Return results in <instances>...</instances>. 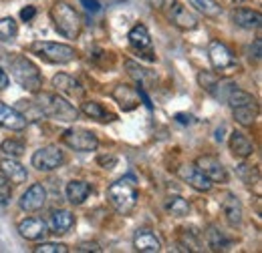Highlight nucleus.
<instances>
[{"instance_id":"f257e3e1","label":"nucleus","mask_w":262,"mask_h":253,"mask_svg":"<svg viewBox=\"0 0 262 253\" xmlns=\"http://www.w3.org/2000/svg\"><path fill=\"white\" fill-rule=\"evenodd\" d=\"M36 98V107L42 113V117L55 119V121H63V123H73L79 119V109L75 105H71L65 96H61L59 93H42L36 91L34 93Z\"/></svg>"},{"instance_id":"f03ea898","label":"nucleus","mask_w":262,"mask_h":253,"mask_svg":"<svg viewBox=\"0 0 262 253\" xmlns=\"http://www.w3.org/2000/svg\"><path fill=\"white\" fill-rule=\"evenodd\" d=\"M107 199L111 203V207L119 213V215H129L137 205V185L135 179L127 175L117 179L115 183L109 185L107 189Z\"/></svg>"},{"instance_id":"7ed1b4c3","label":"nucleus","mask_w":262,"mask_h":253,"mask_svg":"<svg viewBox=\"0 0 262 253\" xmlns=\"http://www.w3.org/2000/svg\"><path fill=\"white\" fill-rule=\"evenodd\" d=\"M8 68H10V74L12 79L27 91L36 93L40 91L42 87V77H40V70L38 66L25 55H12L8 57Z\"/></svg>"},{"instance_id":"20e7f679","label":"nucleus","mask_w":262,"mask_h":253,"mask_svg":"<svg viewBox=\"0 0 262 253\" xmlns=\"http://www.w3.org/2000/svg\"><path fill=\"white\" fill-rule=\"evenodd\" d=\"M51 20L57 32L63 34L65 38H77L83 31V20L79 12L67 2H55L51 6Z\"/></svg>"},{"instance_id":"39448f33","label":"nucleus","mask_w":262,"mask_h":253,"mask_svg":"<svg viewBox=\"0 0 262 253\" xmlns=\"http://www.w3.org/2000/svg\"><path fill=\"white\" fill-rule=\"evenodd\" d=\"M29 50L51 64H69L77 59V50L69 44H63V42L36 40L29 46Z\"/></svg>"},{"instance_id":"423d86ee","label":"nucleus","mask_w":262,"mask_h":253,"mask_svg":"<svg viewBox=\"0 0 262 253\" xmlns=\"http://www.w3.org/2000/svg\"><path fill=\"white\" fill-rule=\"evenodd\" d=\"M61 141L65 143L69 149L79 151V153H91V151H97L99 147L97 135L87 131V129H81V127L67 129L65 133H63V137H61Z\"/></svg>"},{"instance_id":"0eeeda50","label":"nucleus","mask_w":262,"mask_h":253,"mask_svg":"<svg viewBox=\"0 0 262 253\" xmlns=\"http://www.w3.org/2000/svg\"><path fill=\"white\" fill-rule=\"evenodd\" d=\"M31 163L36 171H55L65 163V155L59 147L47 145V147H40L38 151H34Z\"/></svg>"},{"instance_id":"6e6552de","label":"nucleus","mask_w":262,"mask_h":253,"mask_svg":"<svg viewBox=\"0 0 262 253\" xmlns=\"http://www.w3.org/2000/svg\"><path fill=\"white\" fill-rule=\"evenodd\" d=\"M208 57H210V63L214 66V70H218V72H230V70L236 68V59H234V55L230 53V48L222 40L214 38L210 42Z\"/></svg>"},{"instance_id":"1a4fd4ad","label":"nucleus","mask_w":262,"mask_h":253,"mask_svg":"<svg viewBox=\"0 0 262 253\" xmlns=\"http://www.w3.org/2000/svg\"><path fill=\"white\" fill-rule=\"evenodd\" d=\"M127 38H129L131 48L135 53H139V57H143L147 61H156L154 42H151V36H149V31L145 29V24H135L127 34Z\"/></svg>"},{"instance_id":"9d476101","label":"nucleus","mask_w":262,"mask_h":253,"mask_svg":"<svg viewBox=\"0 0 262 253\" xmlns=\"http://www.w3.org/2000/svg\"><path fill=\"white\" fill-rule=\"evenodd\" d=\"M194 165H196L198 169H200L212 183H228V171H226V167L220 163V159L204 155V157H198V161Z\"/></svg>"},{"instance_id":"9b49d317","label":"nucleus","mask_w":262,"mask_h":253,"mask_svg":"<svg viewBox=\"0 0 262 253\" xmlns=\"http://www.w3.org/2000/svg\"><path fill=\"white\" fill-rule=\"evenodd\" d=\"M53 87L57 89V93L65 98H73V100H81L85 96V89L81 87V83L77 79H73L71 74L59 72L53 77Z\"/></svg>"},{"instance_id":"f8f14e48","label":"nucleus","mask_w":262,"mask_h":253,"mask_svg":"<svg viewBox=\"0 0 262 253\" xmlns=\"http://www.w3.org/2000/svg\"><path fill=\"white\" fill-rule=\"evenodd\" d=\"M220 209H222V215H224V219H226L230 227H240L242 225L244 209H242V203L238 201V197L234 193H224L222 195Z\"/></svg>"},{"instance_id":"ddd939ff","label":"nucleus","mask_w":262,"mask_h":253,"mask_svg":"<svg viewBox=\"0 0 262 253\" xmlns=\"http://www.w3.org/2000/svg\"><path fill=\"white\" fill-rule=\"evenodd\" d=\"M47 203V191L40 183H34L29 189L23 193V197L18 199V207L27 213H34L38 209H42Z\"/></svg>"},{"instance_id":"4468645a","label":"nucleus","mask_w":262,"mask_h":253,"mask_svg":"<svg viewBox=\"0 0 262 253\" xmlns=\"http://www.w3.org/2000/svg\"><path fill=\"white\" fill-rule=\"evenodd\" d=\"M178 175L196 191L206 193V191L212 189V181L198 169L196 165H184V167H180V169H178Z\"/></svg>"},{"instance_id":"2eb2a0df","label":"nucleus","mask_w":262,"mask_h":253,"mask_svg":"<svg viewBox=\"0 0 262 253\" xmlns=\"http://www.w3.org/2000/svg\"><path fill=\"white\" fill-rule=\"evenodd\" d=\"M169 20H171L178 29H182V31H194L198 27V16L194 12H190L186 6H182L180 2H171Z\"/></svg>"},{"instance_id":"dca6fc26","label":"nucleus","mask_w":262,"mask_h":253,"mask_svg":"<svg viewBox=\"0 0 262 253\" xmlns=\"http://www.w3.org/2000/svg\"><path fill=\"white\" fill-rule=\"evenodd\" d=\"M0 171H2V175L10 181V183H27V179H29V171H27V167L23 165V163H18L14 157H4L0 161Z\"/></svg>"},{"instance_id":"f3484780","label":"nucleus","mask_w":262,"mask_h":253,"mask_svg":"<svg viewBox=\"0 0 262 253\" xmlns=\"http://www.w3.org/2000/svg\"><path fill=\"white\" fill-rule=\"evenodd\" d=\"M18 233L25 239H29V241H38L49 231H47V223L42 221V219H38V217H27V219H23V221L18 223Z\"/></svg>"},{"instance_id":"a211bd4d","label":"nucleus","mask_w":262,"mask_h":253,"mask_svg":"<svg viewBox=\"0 0 262 253\" xmlns=\"http://www.w3.org/2000/svg\"><path fill=\"white\" fill-rule=\"evenodd\" d=\"M133 247L141 253H158L162 249V241L158 239V235L149 229H139L133 237Z\"/></svg>"},{"instance_id":"6ab92c4d","label":"nucleus","mask_w":262,"mask_h":253,"mask_svg":"<svg viewBox=\"0 0 262 253\" xmlns=\"http://www.w3.org/2000/svg\"><path fill=\"white\" fill-rule=\"evenodd\" d=\"M27 119L20 115L18 109H12V107H6L0 103V127L2 129H8V131H23L27 129Z\"/></svg>"},{"instance_id":"aec40b11","label":"nucleus","mask_w":262,"mask_h":253,"mask_svg":"<svg viewBox=\"0 0 262 253\" xmlns=\"http://www.w3.org/2000/svg\"><path fill=\"white\" fill-rule=\"evenodd\" d=\"M228 145H230V151L240 159L250 157V155L254 153V143H252L244 133H240V131H234V133L230 135Z\"/></svg>"},{"instance_id":"412c9836","label":"nucleus","mask_w":262,"mask_h":253,"mask_svg":"<svg viewBox=\"0 0 262 253\" xmlns=\"http://www.w3.org/2000/svg\"><path fill=\"white\" fill-rule=\"evenodd\" d=\"M232 18H234L236 27H240V29H246V31L258 29V27H260V22H262L260 12H256V10H250V8H238V10H234Z\"/></svg>"},{"instance_id":"4be33fe9","label":"nucleus","mask_w":262,"mask_h":253,"mask_svg":"<svg viewBox=\"0 0 262 253\" xmlns=\"http://www.w3.org/2000/svg\"><path fill=\"white\" fill-rule=\"evenodd\" d=\"M51 229L55 231V233H67V231H71V227L75 225V215L71 213V211H67V209H59V211H53V215H51Z\"/></svg>"},{"instance_id":"5701e85b","label":"nucleus","mask_w":262,"mask_h":253,"mask_svg":"<svg viewBox=\"0 0 262 253\" xmlns=\"http://www.w3.org/2000/svg\"><path fill=\"white\" fill-rule=\"evenodd\" d=\"M65 193H67V199H69L73 205H81V203H85V199L89 197L91 185L85 183V181H71V183H67Z\"/></svg>"},{"instance_id":"b1692460","label":"nucleus","mask_w":262,"mask_h":253,"mask_svg":"<svg viewBox=\"0 0 262 253\" xmlns=\"http://www.w3.org/2000/svg\"><path fill=\"white\" fill-rule=\"evenodd\" d=\"M81 111H83L87 117H91V119H95V121H101V123L115 121V115H111L109 111H105V109L101 107V103H97V100H83Z\"/></svg>"},{"instance_id":"393cba45","label":"nucleus","mask_w":262,"mask_h":253,"mask_svg":"<svg viewBox=\"0 0 262 253\" xmlns=\"http://www.w3.org/2000/svg\"><path fill=\"white\" fill-rule=\"evenodd\" d=\"M113 98L121 105L123 111H131L137 107V91H133L127 85H119L115 91H113Z\"/></svg>"},{"instance_id":"a878e982","label":"nucleus","mask_w":262,"mask_h":253,"mask_svg":"<svg viewBox=\"0 0 262 253\" xmlns=\"http://www.w3.org/2000/svg\"><path fill=\"white\" fill-rule=\"evenodd\" d=\"M165 211L173 217H186L190 215V203L180 195H171L165 199Z\"/></svg>"},{"instance_id":"bb28decb","label":"nucleus","mask_w":262,"mask_h":253,"mask_svg":"<svg viewBox=\"0 0 262 253\" xmlns=\"http://www.w3.org/2000/svg\"><path fill=\"white\" fill-rule=\"evenodd\" d=\"M232 113H234L236 123H240L242 127H250L254 121H256V117H258V105L236 107V109H232Z\"/></svg>"},{"instance_id":"cd10ccee","label":"nucleus","mask_w":262,"mask_h":253,"mask_svg":"<svg viewBox=\"0 0 262 253\" xmlns=\"http://www.w3.org/2000/svg\"><path fill=\"white\" fill-rule=\"evenodd\" d=\"M190 4L196 8L200 14L208 16V18H218L222 14V8L216 0H190Z\"/></svg>"},{"instance_id":"c85d7f7f","label":"nucleus","mask_w":262,"mask_h":253,"mask_svg":"<svg viewBox=\"0 0 262 253\" xmlns=\"http://www.w3.org/2000/svg\"><path fill=\"white\" fill-rule=\"evenodd\" d=\"M208 245H210L212 251H224V249H228L230 245H232V241L222 231H218L216 227H210V231H208Z\"/></svg>"},{"instance_id":"c756f323","label":"nucleus","mask_w":262,"mask_h":253,"mask_svg":"<svg viewBox=\"0 0 262 253\" xmlns=\"http://www.w3.org/2000/svg\"><path fill=\"white\" fill-rule=\"evenodd\" d=\"M18 34V24L12 16H4L0 18V40L8 42V40H14Z\"/></svg>"},{"instance_id":"7c9ffc66","label":"nucleus","mask_w":262,"mask_h":253,"mask_svg":"<svg viewBox=\"0 0 262 253\" xmlns=\"http://www.w3.org/2000/svg\"><path fill=\"white\" fill-rule=\"evenodd\" d=\"M0 151H2V155H4V157L18 159L23 153H25V143H23V141H18V139H6V141H2Z\"/></svg>"},{"instance_id":"2f4dec72","label":"nucleus","mask_w":262,"mask_h":253,"mask_svg":"<svg viewBox=\"0 0 262 253\" xmlns=\"http://www.w3.org/2000/svg\"><path fill=\"white\" fill-rule=\"evenodd\" d=\"M236 175H238V177H240V179H242L246 185H254V183H258V179H260L258 169H256V167H252V165H246V163L238 165Z\"/></svg>"},{"instance_id":"473e14b6","label":"nucleus","mask_w":262,"mask_h":253,"mask_svg":"<svg viewBox=\"0 0 262 253\" xmlns=\"http://www.w3.org/2000/svg\"><path fill=\"white\" fill-rule=\"evenodd\" d=\"M125 68H127V72H129L131 79H135L139 85H143V83L147 81V70H145L143 66H139L135 61L127 59V61H125Z\"/></svg>"},{"instance_id":"72a5a7b5","label":"nucleus","mask_w":262,"mask_h":253,"mask_svg":"<svg viewBox=\"0 0 262 253\" xmlns=\"http://www.w3.org/2000/svg\"><path fill=\"white\" fill-rule=\"evenodd\" d=\"M220 81V77L216 74V72H208V70H202L200 74H198V83H200V87L204 89V91H208V93H212V89L216 87V83Z\"/></svg>"},{"instance_id":"f704fd0d","label":"nucleus","mask_w":262,"mask_h":253,"mask_svg":"<svg viewBox=\"0 0 262 253\" xmlns=\"http://www.w3.org/2000/svg\"><path fill=\"white\" fill-rule=\"evenodd\" d=\"M34 253H67L69 247L65 243H38L33 249Z\"/></svg>"},{"instance_id":"c9c22d12","label":"nucleus","mask_w":262,"mask_h":253,"mask_svg":"<svg viewBox=\"0 0 262 253\" xmlns=\"http://www.w3.org/2000/svg\"><path fill=\"white\" fill-rule=\"evenodd\" d=\"M10 195H12V185H10V181H8L4 175H0V207L8 205Z\"/></svg>"},{"instance_id":"e433bc0d","label":"nucleus","mask_w":262,"mask_h":253,"mask_svg":"<svg viewBox=\"0 0 262 253\" xmlns=\"http://www.w3.org/2000/svg\"><path fill=\"white\" fill-rule=\"evenodd\" d=\"M77 251H101V247H99V243L95 241H83V243H79V247H77Z\"/></svg>"},{"instance_id":"4c0bfd02","label":"nucleus","mask_w":262,"mask_h":253,"mask_svg":"<svg viewBox=\"0 0 262 253\" xmlns=\"http://www.w3.org/2000/svg\"><path fill=\"white\" fill-rule=\"evenodd\" d=\"M81 4H83V6H85L89 12H93V14L101 10V4H99V0H81Z\"/></svg>"},{"instance_id":"58836bf2","label":"nucleus","mask_w":262,"mask_h":253,"mask_svg":"<svg viewBox=\"0 0 262 253\" xmlns=\"http://www.w3.org/2000/svg\"><path fill=\"white\" fill-rule=\"evenodd\" d=\"M262 40L260 38H256L254 40V46H250V57H254L256 61H260V57H262Z\"/></svg>"},{"instance_id":"ea45409f","label":"nucleus","mask_w":262,"mask_h":253,"mask_svg":"<svg viewBox=\"0 0 262 253\" xmlns=\"http://www.w3.org/2000/svg\"><path fill=\"white\" fill-rule=\"evenodd\" d=\"M34 14H36L34 6H27V8H23V10H20V18H23V20H27V22H29V20H33Z\"/></svg>"},{"instance_id":"a19ab883","label":"nucleus","mask_w":262,"mask_h":253,"mask_svg":"<svg viewBox=\"0 0 262 253\" xmlns=\"http://www.w3.org/2000/svg\"><path fill=\"white\" fill-rule=\"evenodd\" d=\"M8 85H10V79H8V74H6V72L0 68V91H4Z\"/></svg>"},{"instance_id":"79ce46f5","label":"nucleus","mask_w":262,"mask_h":253,"mask_svg":"<svg viewBox=\"0 0 262 253\" xmlns=\"http://www.w3.org/2000/svg\"><path fill=\"white\" fill-rule=\"evenodd\" d=\"M151 8H162L164 6V0H147Z\"/></svg>"},{"instance_id":"37998d69","label":"nucleus","mask_w":262,"mask_h":253,"mask_svg":"<svg viewBox=\"0 0 262 253\" xmlns=\"http://www.w3.org/2000/svg\"><path fill=\"white\" fill-rule=\"evenodd\" d=\"M176 119H178L180 123H192V117H190V115H188V117H186V115H178Z\"/></svg>"},{"instance_id":"c03bdc74","label":"nucleus","mask_w":262,"mask_h":253,"mask_svg":"<svg viewBox=\"0 0 262 253\" xmlns=\"http://www.w3.org/2000/svg\"><path fill=\"white\" fill-rule=\"evenodd\" d=\"M232 2H236V4H242V2H246V0H232Z\"/></svg>"}]
</instances>
